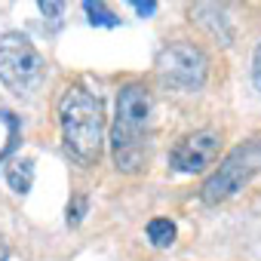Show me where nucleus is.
Returning <instances> with one entry per match:
<instances>
[{"label": "nucleus", "instance_id": "f257e3e1", "mask_svg": "<svg viewBox=\"0 0 261 261\" xmlns=\"http://www.w3.org/2000/svg\"><path fill=\"white\" fill-rule=\"evenodd\" d=\"M62 145L77 166H95L105 148V108L83 86L65 89L59 101Z\"/></svg>", "mask_w": 261, "mask_h": 261}, {"label": "nucleus", "instance_id": "f03ea898", "mask_svg": "<svg viewBox=\"0 0 261 261\" xmlns=\"http://www.w3.org/2000/svg\"><path fill=\"white\" fill-rule=\"evenodd\" d=\"M151 120V92L145 83H126L117 92V117L111 129L114 163L120 172H139L145 163V129Z\"/></svg>", "mask_w": 261, "mask_h": 261}, {"label": "nucleus", "instance_id": "7ed1b4c3", "mask_svg": "<svg viewBox=\"0 0 261 261\" xmlns=\"http://www.w3.org/2000/svg\"><path fill=\"white\" fill-rule=\"evenodd\" d=\"M46 80V59L22 31H7L0 37V83L13 95L31 98Z\"/></svg>", "mask_w": 261, "mask_h": 261}, {"label": "nucleus", "instance_id": "20e7f679", "mask_svg": "<svg viewBox=\"0 0 261 261\" xmlns=\"http://www.w3.org/2000/svg\"><path fill=\"white\" fill-rule=\"evenodd\" d=\"M258 172H261V136H255V139L237 145V148L221 160V166L206 178L200 197H203L206 206H218V203L230 200L237 191H243Z\"/></svg>", "mask_w": 261, "mask_h": 261}, {"label": "nucleus", "instance_id": "39448f33", "mask_svg": "<svg viewBox=\"0 0 261 261\" xmlns=\"http://www.w3.org/2000/svg\"><path fill=\"white\" fill-rule=\"evenodd\" d=\"M157 74L169 89L178 92H197L206 83L209 74V59L200 46L194 43H169L160 56H157Z\"/></svg>", "mask_w": 261, "mask_h": 261}, {"label": "nucleus", "instance_id": "423d86ee", "mask_svg": "<svg viewBox=\"0 0 261 261\" xmlns=\"http://www.w3.org/2000/svg\"><path fill=\"white\" fill-rule=\"evenodd\" d=\"M218 151H221V136L215 129H197V133L185 136L172 154H169V166L181 175H197L203 169H209L215 160H218Z\"/></svg>", "mask_w": 261, "mask_h": 261}, {"label": "nucleus", "instance_id": "0eeeda50", "mask_svg": "<svg viewBox=\"0 0 261 261\" xmlns=\"http://www.w3.org/2000/svg\"><path fill=\"white\" fill-rule=\"evenodd\" d=\"M7 185L19 194V197H25L28 191H31V185H34V160H16V163H10L7 166Z\"/></svg>", "mask_w": 261, "mask_h": 261}, {"label": "nucleus", "instance_id": "6e6552de", "mask_svg": "<svg viewBox=\"0 0 261 261\" xmlns=\"http://www.w3.org/2000/svg\"><path fill=\"white\" fill-rule=\"evenodd\" d=\"M175 224L169 221V218H151L148 221V240H151V246L154 249H169L172 243H175Z\"/></svg>", "mask_w": 261, "mask_h": 261}, {"label": "nucleus", "instance_id": "1a4fd4ad", "mask_svg": "<svg viewBox=\"0 0 261 261\" xmlns=\"http://www.w3.org/2000/svg\"><path fill=\"white\" fill-rule=\"evenodd\" d=\"M83 10H86L89 22H92V25H98V28H117V25H120V19H117L105 4H92V0H86Z\"/></svg>", "mask_w": 261, "mask_h": 261}, {"label": "nucleus", "instance_id": "9d476101", "mask_svg": "<svg viewBox=\"0 0 261 261\" xmlns=\"http://www.w3.org/2000/svg\"><path fill=\"white\" fill-rule=\"evenodd\" d=\"M86 209H89V200H86V197H74V200L68 203V224H71V227H77V224L83 221Z\"/></svg>", "mask_w": 261, "mask_h": 261}, {"label": "nucleus", "instance_id": "9b49d317", "mask_svg": "<svg viewBox=\"0 0 261 261\" xmlns=\"http://www.w3.org/2000/svg\"><path fill=\"white\" fill-rule=\"evenodd\" d=\"M252 83H255V89H261V43L252 56Z\"/></svg>", "mask_w": 261, "mask_h": 261}, {"label": "nucleus", "instance_id": "f8f14e48", "mask_svg": "<svg viewBox=\"0 0 261 261\" xmlns=\"http://www.w3.org/2000/svg\"><path fill=\"white\" fill-rule=\"evenodd\" d=\"M133 10L139 16H154L157 13V4H154V0H145V4H133Z\"/></svg>", "mask_w": 261, "mask_h": 261}, {"label": "nucleus", "instance_id": "ddd939ff", "mask_svg": "<svg viewBox=\"0 0 261 261\" xmlns=\"http://www.w3.org/2000/svg\"><path fill=\"white\" fill-rule=\"evenodd\" d=\"M40 13L43 16H62L65 13V4H40Z\"/></svg>", "mask_w": 261, "mask_h": 261}, {"label": "nucleus", "instance_id": "4468645a", "mask_svg": "<svg viewBox=\"0 0 261 261\" xmlns=\"http://www.w3.org/2000/svg\"><path fill=\"white\" fill-rule=\"evenodd\" d=\"M10 258V246H7V240L0 237V261H7Z\"/></svg>", "mask_w": 261, "mask_h": 261}]
</instances>
